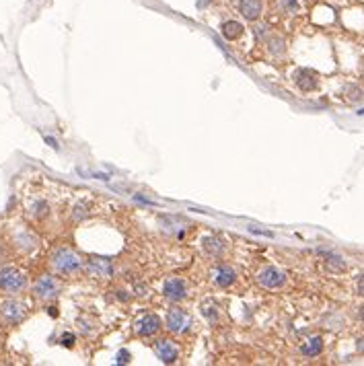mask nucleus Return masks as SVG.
Returning <instances> with one entry per match:
<instances>
[{"instance_id":"7","label":"nucleus","mask_w":364,"mask_h":366,"mask_svg":"<svg viewBox=\"0 0 364 366\" xmlns=\"http://www.w3.org/2000/svg\"><path fill=\"white\" fill-rule=\"evenodd\" d=\"M134 329L138 335L142 337H148V335H154L159 329H161V319L157 315H142L136 323H134Z\"/></svg>"},{"instance_id":"2","label":"nucleus","mask_w":364,"mask_h":366,"mask_svg":"<svg viewBox=\"0 0 364 366\" xmlns=\"http://www.w3.org/2000/svg\"><path fill=\"white\" fill-rule=\"evenodd\" d=\"M51 264H54V270H56L58 274H62V276H72V274H76V272L80 270L82 261H80V257H78L72 249L62 247V249H58V251L54 253Z\"/></svg>"},{"instance_id":"20","label":"nucleus","mask_w":364,"mask_h":366,"mask_svg":"<svg viewBox=\"0 0 364 366\" xmlns=\"http://www.w3.org/2000/svg\"><path fill=\"white\" fill-rule=\"evenodd\" d=\"M118 362H120V364H122V362H124V364H126V362H130V352H128V350L120 352V354H118Z\"/></svg>"},{"instance_id":"19","label":"nucleus","mask_w":364,"mask_h":366,"mask_svg":"<svg viewBox=\"0 0 364 366\" xmlns=\"http://www.w3.org/2000/svg\"><path fill=\"white\" fill-rule=\"evenodd\" d=\"M60 342H62V346H66V348H70V346H74V335L66 331V333L62 335V340H60Z\"/></svg>"},{"instance_id":"16","label":"nucleus","mask_w":364,"mask_h":366,"mask_svg":"<svg viewBox=\"0 0 364 366\" xmlns=\"http://www.w3.org/2000/svg\"><path fill=\"white\" fill-rule=\"evenodd\" d=\"M204 249L210 255H220L222 253V243L216 237H206L204 239Z\"/></svg>"},{"instance_id":"18","label":"nucleus","mask_w":364,"mask_h":366,"mask_svg":"<svg viewBox=\"0 0 364 366\" xmlns=\"http://www.w3.org/2000/svg\"><path fill=\"white\" fill-rule=\"evenodd\" d=\"M268 45H270V49L274 51V54H282L284 51V39L282 37H272L268 41Z\"/></svg>"},{"instance_id":"5","label":"nucleus","mask_w":364,"mask_h":366,"mask_svg":"<svg viewBox=\"0 0 364 366\" xmlns=\"http://www.w3.org/2000/svg\"><path fill=\"white\" fill-rule=\"evenodd\" d=\"M259 284L264 288H270V290H276V288H282L286 284V274L274 266L266 268L262 274H259Z\"/></svg>"},{"instance_id":"3","label":"nucleus","mask_w":364,"mask_h":366,"mask_svg":"<svg viewBox=\"0 0 364 366\" xmlns=\"http://www.w3.org/2000/svg\"><path fill=\"white\" fill-rule=\"evenodd\" d=\"M0 315H3V319H5L7 323L17 325V323H21V321L25 319V315H27V306H25L21 300L11 298V300H7L3 306H0Z\"/></svg>"},{"instance_id":"13","label":"nucleus","mask_w":364,"mask_h":366,"mask_svg":"<svg viewBox=\"0 0 364 366\" xmlns=\"http://www.w3.org/2000/svg\"><path fill=\"white\" fill-rule=\"evenodd\" d=\"M214 280H216V284H218L220 288H229L231 284L237 282V272H235L231 266H220V268L216 270V274H214Z\"/></svg>"},{"instance_id":"10","label":"nucleus","mask_w":364,"mask_h":366,"mask_svg":"<svg viewBox=\"0 0 364 366\" xmlns=\"http://www.w3.org/2000/svg\"><path fill=\"white\" fill-rule=\"evenodd\" d=\"M296 85H298L302 91H313V89H317V85H319V76H317V72H313V70L302 68V70L296 72Z\"/></svg>"},{"instance_id":"22","label":"nucleus","mask_w":364,"mask_h":366,"mask_svg":"<svg viewBox=\"0 0 364 366\" xmlns=\"http://www.w3.org/2000/svg\"><path fill=\"white\" fill-rule=\"evenodd\" d=\"M356 350H358L360 354H364V335L358 340V344H356Z\"/></svg>"},{"instance_id":"6","label":"nucleus","mask_w":364,"mask_h":366,"mask_svg":"<svg viewBox=\"0 0 364 366\" xmlns=\"http://www.w3.org/2000/svg\"><path fill=\"white\" fill-rule=\"evenodd\" d=\"M189 323H191V319H189V315H187L185 311H179V308L169 311V315H167V329L169 331L183 333V331H187Z\"/></svg>"},{"instance_id":"9","label":"nucleus","mask_w":364,"mask_h":366,"mask_svg":"<svg viewBox=\"0 0 364 366\" xmlns=\"http://www.w3.org/2000/svg\"><path fill=\"white\" fill-rule=\"evenodd\" d=\"M239 11L247 21H257L262 17L264 11V3L262 0H241L239 3Z\"/></svg>"},{"instance_id":"12","label":"nucleus","mask_w":364,"mask_h":366,"mask_svg":"<svg viewBox=\"0 0 364 366\" xmlns=\"http://www.w3.org/2000/svg\"><path fill=\"white\" fill-rule=\"evenodd\" d=\"M91 274L97 278H111L114 276V264L109 259H93L91 261Z\"/></svg>"},{"instance_id":"17","label":"nucleus","mask_w":364,"mask_h":366,"mask_svg":"<svg viewBox=\"0 0 364 366\" xmlns=\"http://www.w3.org/2000/svg\"><path fill=\"white\" fill-rule=\"evenodd\" d=\"M327 266L331 268V270H335V272H344L346 270V264H344V259L342 257H338V255H327Z\"/></svg>"},{"instance_id":"14","label":"nucleus","mask_w":364,"mask_h":366,"mask_svg":"<svg viewBox=\"0 0 364 366\" xmlns=\"http://www.w3.org/2000/svg\"><path fill=\"white\" fill-rule=\"evenodd\" d=\"M243 25L241 23H237V21H225L222 23V27H220V33L227 37V39H231V41H235V39H239L241 35H243Z\"/></svg>"},{"instance_id":"24","label":"nucleus","mask_w":364,"mask_h":366,"mask_svg":"<svg viewBox=\"0 0 364 366\" xmlns=\"http://www.w3.org/2000/svg\"><path fill=\"white\" fill-rule=\"evenodd\" d=\"M360 315H362V321H364V308H360Z\"/></svg>"},{"instance_id":"23","label":"nucleus","mask_w":364,"mask_h":366,"mask_svg":"<svg viewBox=\"0 0 364 366\" xmlns=\"http://www.w3.org/2000/svg\"><path fill=\"white\" fill-rule=\"evenodd\" d=\"M5 255H7V251H5V245H0V264L5 261Z\"/></svg>"},{"instance_id":"11","label":"nucleus","mask_w":364,"mask_h":366,"mask_svg":"<svg viewBox=\"0 0 364 366\" xmlns=\"http://www.w3.org/2000/svg\"><path fill=\"white\" fill-rule=\"evenodd\" d=\"M154 350H157V356H159L165 364H171V362H175V360H177V348H175L171 342H167V340L157 342Z\"/></svg>"},{"instance_id":"1","label":"nucleus","mask_w":364,"mask_h":366,"mask_svg":"<svg viewBox=\"0 0 364 366\" xmlns=\"http://www.w3.org/2000/svg\"><path fill=\"white\" fill-rule=\"evenodd\" d=\"M27 286V276L13 266L0 268V292L3 294H19Z\"/></svg>"},{"instance_id":"21","label":"nucleus","mask_w":364,"mask_h":366,"mask_svg":"<svg viewBox=\"0 0 364 366\" xmlns=\"http://www.w3.org/2000/svg\"><path fill=\"white\" fill-rule=\"evenodd\" d=\"M356 292H358L360 296H364V276L358 278V282H356Z\"/></svg>"},{"instance_id":"4","label":"nucleus","mask_w":364,"mask_h":366,"mask_svg":"<svg viewBox=\"0 0 364 366\" xmlns=\"http://www.w3.org/2000/svg\"><path fill=\"white\" fill-rule=\"evenodd\" d=\"M62 286L56 278H51V276H43L37 280L35 284V296L41 298V300H51V298H56L60 294Z\"/></svg>"},{"instance_id":"15","label":"nucleus","mask_w":364,"mask_h":366,"mask_svg":"<svg viewBox=\"0 0 364 366\" xmlns=\"http://www.w3.org/2000/svg\"><path fill=\"white\" fill-rule=\"evenodd\" d=\"M321 350H323V340L321 337H311L306 344H302V348H300V352L304 354V356H319L321 354Z\"/></svg>"},{"instance_id":"8","label":"nucleus","mask_w":364,"mask_h":366,"mask_svg":"<svg viewBox=\"0 0 364 366\" xmlns=\"http://www.w3.org/2000/svg\"><path fill=\"white\" fill-rule=\"evenodd\" d=\"M163 294L171 300H183L187 298V284L181 278H169L163 286Z\"/></svg>"}]
</instances>
